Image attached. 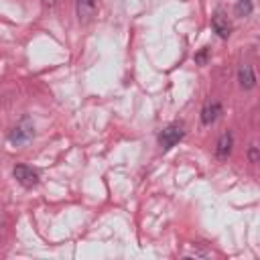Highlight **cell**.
I'll return each mask as SVG.
<instances>
[{
	"label": "cell",
	"instance_id": "1",
	"mask_svg": "<svg viewBox=\"0 0 260 260\" xmlns=\"http://www.w3.org/2000/svg\"><path fill=\"white\" fill-rule=\"evenodd\" d=\"M32 136H35V124H32V120H30L28 116H24V118H20V122H16V126L8 132V142L18 146V144L28 142Z\"/></svg>",
	"mask_w": 260,
	"mask_h": 260
},
{
	"label": "cell",
	"instance_id": "2",
	"mask_svg": "<svg viewBox=\"0 0 260 260\" xmlns=\"http://www.w3.org/2000/svg\"><path fill=\"white\" fill-rule=\"evenodd\" d=\"M183 136H185V128H183V124L173 122V124L165 126L162 132L158 134V144H160L162 150H169V148H173Z\"/></svg>",
	"mask_w": 260,
	"mask_h": 260
},
{
	"label": "cell",
	"instance_id": "3",
	"mask_svg": "<svg viewBox=\"0 0 260 260\" xmlns=\"http://www.w3.org/2000/svg\"><path fill=\"white\" fill-rule=\"evenodd\" d=\"M12 175H14V179L22 185V187H26V189H32V187H37L39 185V173L32 169V167H28V165H16L14 169H12Z\"/></svg>",
	"mask_w": 260,
	"mask_h": 260
},
{
	"label": "cell",
	"instance_id": "4",
	"mask_svg": "<svg viewBox=\"0 0 260 260\" xmlns=\"http://www.w3.org/2000/svg\"><path fill=\"white\" fill-rule=\"evenodd\" d=\"M211 28L213 32L219 37V39H228L230 32H232V24L228 20V16L221 12V10H215L213 16H211Z\"/></svg>",
	"mask_w": 260,
	"mask_h": 260
},
{
	"label": "cell",
	"instance_id": "5",
	"mask_svg": "<svg viewBox=\"0 0 260 260\" xmlns=\"http://www.w3.org/2000/svg\"><path fill=\"white\" fill-rule=\"evenodd\" d=\"M219 114H221V104H219L217 100H211V102H207V104L203 106V110H201V122H203L205 126H209V124H213V122L219 118Z\"/></svg>",
	"mask_w": 260,
	"mask_h": 260
},
{
	"label": "cell",
	"instance_id": "6",
	"mask_svg": "<svg viewBox=\"0 0 260 260\" xmlns=\"http://www.w3.org/2000/svg\"><path fill=\"white\" fill-rule=\"evenodd\" d=\"M232 146H234V136H232V132L228 130V132H223V134L217 138V144H215V156H217L219 160L228 158L230 152H232Z\"/></svg>",
	"mask_w": 260,
	"mask_h": 260
},
{
	"label": "cell",
	"instance_id": "7",
	"mask_svg": "<svg viewBox=\"0 0 260 260\" xmlns=\"http://www.w3.org/2000/svg\"><path fill=\"white\" fill-rule=\"evenodd\" d=\"M75 10H77L79 20H81V22H87V20H91V16L95 14V0H77Z\"/></svg>",
	"mask_w": 260,
	"mask_h": 260
},
{
	"label": "cell",
	"instance_id": "8",
	"mask_svg": "<svg viewBox=\"0 0 260 260\" xmlns=\"http://www.w3.org/2000/svg\"><path fill=\"white\" fill-rule=\"evenodd\" d=\"M238 81L244 89H252L256 85V75H254V69L250 65H242L238 69Z\"/></svg>",
	"mask_w": 260,
	"mask_h": 260
},
{
	"label": "cell",
	"instance_id": "9",
	"mask_svg": "<svg viewBox=\"0 0 260 260\" xmlns=\"http://www.w3.org/2000/svg\"><path fill=\"white\" fill-rule=\"evenodd\" d=\"M252 10H254L252 0H238V2H236V6H234V14H236V16H240V18L250 16V14H252Z\"/></svg>",
	"mask_w": 260,
	"mask_h": 260
},
{
	"label": "cell",
	"instance_id": "10",
	"mask_svg": "<svg viewBox=\"0 0 260 260\" xmlns=\"http://www.w3.org/2000/svg\"><path fill=\"white\" fill-rule=\"evenodd\" d=\"M207 57H209V49L207 47H203L197 55H195V63H199V65H203L205 61H207Z\"/></svg>",
	"mask_w": 260,
	"mask_h": 260
},
{
	"label": "cell",
	"instance_id": "11",
	"mask_svg": "<svg viewBox=\"0 0 260 260\" xmlns=\"http://www.w3.org/2000/svg\"><path fill=\"white\" fill-rule=\"evenodd\" d=\"M248 160H250V162H258V146H256V144L250 146V150H248Z\"/></svg>",
	"mask_w": 260,
	"mask_h": 260
},
{
	"label": "cell",
	"instance_id": "12",
	"mask_svg": "<svg viewBox=\"0 0 260 260\" xmlns=\"http://www.w3.org/2000/svg\"><path fill=\"white\" fill-rule=\"evenodd\" d=\"M45 2H47V4H53V2H55V0H45Z\"/></svg>",
	"mask_w": 260,
	"mask_h": 260
}]
</instances>
